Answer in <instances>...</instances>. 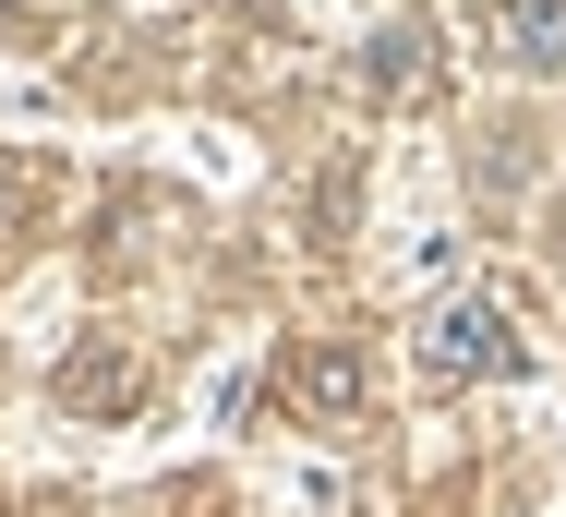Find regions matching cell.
I'll use <instances>...</instances> for the list:
<instances>
[{"instance_id": "6da1fadb", "label": "cell", "mask_w": 566, "mask_h": 517, "mask_svg": "<svg viewBox=\"0 0 566 517\" xmlns=\"http://www.w3.org/2000/svg\"><path fill=\"white\" fill-rule=\"evenodd\" d=\"M422 373H434V386H494V373H518L506 313L494 302H447L434 325H422Z\"/></svg>"}, {"instance_id": "7a4b0ae2", "label": "cell", "mask_w": 566, "mask_h": 517, "mask_svg": "<svg viewBox=\"0 0 566 517\" xmlns=\"http://www.w3.org/2000/svg\"><path fill=\"white\" fill-rule=\"evenodd\" d=\"M447 85V49H434V24H386L374 49H361V97L398 108V97H434Z\"/></svg>"}, {"instance_id": "3957f363", "label": "cell", "mask_w": 566, "mask_h": 517, "mask_svg": "<svg viewBox=\"0 0 566 517\" xmlns=\"http://www.w3.org/2000/svg\"><path fill=\"white\" fill-rule=\"evenodd\" d=\"M277 398H290L302 421H349L361 410V349H349V337H314V349L277 373Z\"/></svg>"}, {"instance_id": "277c9868", "label": "cell", "mask_w": 566, "mask_h": 517, "mask_svg": "<svg viewBox=\"0 0 566 517\" xmlns=\"http://www.w3.org/2000/svg\"><path fill=\"white\" fill-rule=\"evenodd\" d=\"M494 61L566 73V0H494Z\"/></svg>"}, {"instance_id": "5b68a950", "label": "cell", "mask_w": 566, "mask_h": 517, "mask_svg": "<svg viewBox=\"0 0 566 517\" xmlns=\"http://www.w3.org/2000/svg\"><path fill=\"white\" fill-rule=\"evenodd\" d=\"M61 398H73V410H133V398H145V373H133V361H120V349H85V361H73V373H61Z\"/></svg>"}, {"instance_id": "8992f818", "label": "cell", "mask_w": 566, "mask_h": 517, "mask_svg": "<svg viewBox=\"0 0 566 517\" xmlns=\"http://www.w3.org/2000/svg\"><path fill=\"white\" fill-rule=\"evenodd\" d=\"M555 265H566V193H555Z\"/></svg>"}]
</instances>
